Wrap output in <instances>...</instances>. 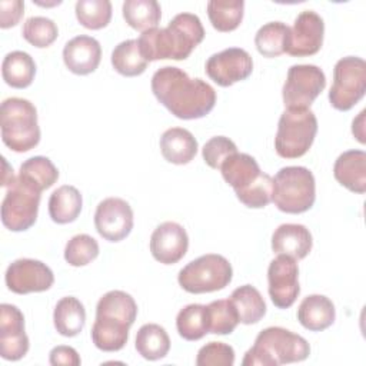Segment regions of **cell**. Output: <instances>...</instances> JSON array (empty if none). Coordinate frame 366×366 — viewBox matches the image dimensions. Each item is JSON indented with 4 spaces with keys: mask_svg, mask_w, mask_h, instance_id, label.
Here are the masks:
<instances>
[{
    "mask_svg": "<svg viewBox=\"0 0 366 366\" xmlns=\"http://www.w3.org/2000/svg\"><path fill=\"white\" fill-rule=\"evenodd\" d=\"M152 92L159 103L182 120L204 117L216 104V92L209 83L192 79L174 66H164L154 71Z\"/></svg>",
    "mask_w": 366,
    "mask_h": 366,
    "instance_id": "1",
    "label": "cell"
},
{
    "mask_svg": "<svg viewBox=\"0 0 366 366\" xmlns=\"http://www.w3.org/2000/svg\"><path fill=\"white\" fill-rule=\"evenodd\" d=\"M204 29L192 13L176 14L164 29L143 31L137 40L142 56L147 61L173 59L184 60L203 41Z\"/></svg>",
    "mask_w": 366,
    "mask_h": 366,
    "instance_id": "2",
    "label": "cell"
},
{
    "mask_svg": "<svg viewBox=\"0 0 366 366\" xmlns=\"http://www.w3.org/2000/svg\"><path fill=\"white\" fill-rule=\"evenodd\" d=\"M310 346L305 337L285 327L263 329L254 345L244 353L243 366H279L307 359Z\"/></svg>",
    "mask_w": 366,
    "mask_h": 366,
    "instance_id": "3",
    "label": "cell"
},
{
    "mask_svg": "<svg viewBox=\"0 0 366 366\" xmlns=\"http://www.w3.org/2000/svg\"><path fill=\"white\" fill-rule=\"evenodd\" d=\"M1 140L13 152L24 153L40 142L37 110L31 102L21 97H9L0 107Z\"/></svg>",
    "mask_w": 366,
    "mask_h": 366,
    "instance_id": "4",
    "label": "cell"
},
{
    "mask_svg": "<svg viewBox=\"0 0 366 366\" xmlns=\"http://www.w3.org/2000/svg\"><path fill=\"white\" fill-rule=\"evenodd\" d=\"M316 199L313 173L303 166L282 167L273 177L274 206L285 213L299 214L312 209Z\"/></svg>",
    "mask_w": 366,
    "mask_h": 366,
    "instance_id": "5",
    "label": "cell"
},
{
    "mask_svg": "<svg viewBox=\"0 0 366 366\" xmlns=\"http://www.w3.org/2000/svg\"><path fill=\"white\" fill-rule=\"evenodd\" d=\"M317 133V119L310 109H286L279 119L274 137L276 153L297 159L307 153Z\"/></svg>",
    "mask_w": 366,
    "mask_h": 366,
    "instance_id": "6",
    "label": "cell"
},
{
    "mask_svg": "<svg viewBox=\"0 0 366 366\" xmlns=\"http://www.w3.org/2000/svg\"><path fill=\"white\" fill-rule=\"evenodd\" d=\"M233 277L229 260L216 253L203 254L189 262L177 276L180 287L189 293H210L224 289Z\"/></svg>",
    "mask_w": 366,
    "mask_h": 366,
    "instance_id": "7",
    "label": "cell"
},
{
    "mask_svg": "<svg viewBox=\"0 0 366 366\" xmlns=\"http://www.w3.org/2000/svg\"><path fill=\"white\" fill-rule=\"evenodd\" d=\"M366 93V63L362 57L346 56L336 61L333 84L329 92L332 107L340 112L350 110Z\"/></svg>",
    "mask_w": 366,
    "mask_h": 366,
    "instance_id": "8",
    "label": "cell"
},
{
    "mask_svg": "<svg viewBox=\"0 0 366 366\" xmlns=\"http://www.w3.org/2000/svg\"><path fill=\"white\" fill-rule=\"evenodd\" d=\"M41 192L33 189L19 177L7 186L1 202V223L11 232L30 229L37 219Z\"/></svg>",
    "mask_w": 366,
    "mask_h": 366,
    "instance_id": "9",
    "label": "cell"
},
{
    "mask_svg": "<svg viewBox=\"0 0 366 366\" xmlns=\"http://www.w3.org/2000/svg\"><path fill=\"white\" fill-rule=\"evenodd\" d=\"M326 87L323 70L315 64H293L282 89L286 109H309Z\"/></svg>",
    "mask_w": 366,
    "mask_h": 366,
    "instance_id": "10",
    "label": "cell"
},
{
    "mask_svg": "<svg viewBox=\"0 0 366 366\" xmlns=\"http://www.w3.org/2000/svg\"><path fill=\"white\" fill-rule=\"evenodd\" d=\"M267 283L273 305L279 309L290 307L300 293L296 260L286 254H277V257L269 263Z\"/></svg>",
    "mask_w": 366,
    "mask_h": 366,
    "instance_id": "11",
    "label": "cell"
},
{
    "mask_svg": "<svg viewBox=\"0 0 366 366\" xmlns=\"http://www.w3.org/2000/svg\"><path fill=\"white\" fill-rule=\"evenodd\" d=\"M253 71L252 56L240 47H229L212 54L206 61V74L219 86L229 87L246 80Z\"/></svg>",
    "mask_w": 366,
    "mask_h": 366,
    "instance_id": "12",
    "label": "cell"
},
{
    "mask_svg": "<svg viewBox=\"0 0 366 366\" xmlns=\"http://www.w3.org/2000/svg\"><path fill=\"white\" fill-rule=\"evenodd\" d=\"M4 280L13 293L27 295L49 290L54 283V274L46 263L24 257L9 264Z\"/></svg>",
    "mask_w": 366,
    "mask_h": 366,
    "instance_id": "13",
    "label": "cell"
},
{
    "mask_svg": "<svg viewBox=\"0 0 366 366\" xmlns=\"http://www.w3.org/2000/svg\"><path fill=\"white\" fill-rule=\"evenodd\" d=\"M94 226L103 239L120 242L126 239L133 229V210L126 200L107 197L96 207Z\"/></svg>",
    "mask_w": 366,
    "mask_h": 366,
    "instance_id": "14",
    "label": "cell"
},
{
    "mask_svg": "<svg viewBox=\"0 0 366 366\" xmlns=\"http://www.w3.org/2000/svg\"><path fill=\"white\" fill-rule=\"evenodd\" d=\"M323 36V19L313 10H305L295 19L293 27H290L286 53L295 57L313 56L320 50Z\"/></svg>",
    "mask_w": 366,
    "mask_h": 366,
    "instance_id": "15",
    "label": "cell"
},
{
    "mask_svg": "<svg viewBox=\"0 0 366 366\" xmlns=\"http://www.w3.org/2000/svg\"><path fill=\"white\" fill-rule=\"evenodd\" d=\"M29 352L21 310L9 303L0 306V355L6 360H20Z\"/></svg>",
    "mask_w": 366,
    "mask_h": 366,
    "instance_id": "16",
    "label": "cell"
},
{
    "mask_svg": "<svg viewBox=\"0 0 366 366\" xmlns=\"http://www.w3.org/2000/svg\"><path fill=\"white\" fill-rule=\"evenodd\" d=\"M189 247V236L184 227L176 222L159 224L150 237V252L163 264H174L182 260Z\"/></svg>",
    "mask_w": 366,
    "mask_h": 366,
    "instance_id": "17",
    "label": "cell"
},
{
    "mask_svg": "<svg viewBox=\"0 0 366 366\" xmlns=\"http://www.w3.org/2000/svg\"><path fill=\"white\" fill-rule=\"evenodd\" d=\"M102 60L100 43L86 34H80L69 40L63 49V61L66 67L74 74L93 73Z\"/></svg>",
    "mask_w": 366,
    "mask_h": 366,
    "instance_id": "18",
    "label": "cell"
},
{
    "mask_svg": "<svg viewBox=\"0 0 366 366\" xmlns=\"http://www.w3.org/2000/svg\"><path fill=\"white\" fill-rule=\"evenodd\" d=\"M313 239L309 229L297 223L280 224L272 234V250L295 260L305 259L312 250Z\"/></svg>",
    "mask_w": 366,
    "mask_h": 366,
    "instance_id": "19",
    "label": "cell"
},
{
    "mask_svg": "<svg viewBox=\"0 0 366 366\" xmlns=\"http://www.w3.org/2000/svg\"><path fill=\"white\" fill-rule=\"evenodd\" d=\"M335 179L353 193L366 192V153L363 150L343 152L333 166Z\"/></svg>",
    "mask_w": 366,
    "mask_h": 366,
    "instance_id": "20",
    "label": "cell"
},
{
    "mask_svg": "<svg viewBox=\"0 0 366 366\" xmlns=\"http://www.w3.org/2000/svg\"><path fill=\"white\" fill-rule=\"evenodd\" d=\"M336 319V309L333 302L323 295L306 296L297 307L299 323L310 330L320 332L333 325Z\"/></svg>",
    "mask_w": 366,
    "mask_h": 366,
    "instance_id": "21",
    "label": "cell"
},
{
    "mask_svg": "<svg viewBox=\"0 0 366 366\" xmlns=\"http://www.w3.org/2000/svg\"><path fill=\"white\" fill-rule=\"evenodd\" d=\"M162 156L173 164H187L197 153V140L183 127L167 129L160 137Z\"/></svg>",
    "mask_w": 366,
    "mask_h": 366,
    "instance_id": "22",
    "label": "cell"
},
{
    "mask_svg": "<svg viewBox=\"0 0 366 366\" xmlns=\"http://www.w3.org/2000/svg\"><path fill=\"white\" fill-rule=\"evenodd\" d=\"M130 325L103 316H96L92 327V340L103 352H117L124 347L129 339Z\"/></svg>",
    "mask_w": 366,
    "mask_h": 366,
    "instance_id": "23",
    "label": "cell"
},
{
    "mask_svg": "<svg viewBox=\"0 0 366 366\" xmlns=\"http://www.w3.org/2000/svg\"><path fill=\"white\" fill-rule=\"evenodd\" d=\"M81 206L83 199L80 192L74 186L63 184L50 194L49 214L54 223H71L80 214Z\"/></svg>",
    "mask_w": 366,
    "mask_h": 366,
    "instance_id": "24",
    "label": "cell"
},
{
    "mask_svg": "<svg viewBox=\"0 0 366 366\" xmlns=\"http://www.w3.org/2000/svg\"><path fill=\"white\" fill-rule=\"evenodd\" d=\"M53 322L56 330L66 337H73L79 335L86 323V310L83 303L73 297H61L53 312Z\"/></svg>",
    "mask_w": 366,
    "mask_h": 366,
    "instance_id": "25",
    "label": "cell"
},
{
    "mask_svg": "<svg viewBox=\"0 0 366 366\" xmlns=\"http://www.w3.org/2000/svg\"><path fill=\"white\" fill-rule=\"evenodd\" d=\"M224 182L234 190L249 186L262 173L257 162L247 153H234L220 166Z\"/></svg>",
    "mask_w": 366,
    "mask_h": 366,
    "instance_id": "26",
    "label": "cell"
},
{
    "mask_svg": "<svg viewBox=\"0 0 366 366\" xmlns=\"http://www.w3.org/2000/svg\"><path fill=\"white\" fill-rule=\"evenodd\" d=\"M3 80L14 89L29 87L36 74V63L33 57L21 50H14L6 54L1 63Z\"/></svg>",
    "mask_w": 366,
    "mask_h": 366,
    "instance_id": "27",
    "label": "cell"
},
{
    "mask_svg": "<svg viewBox=\"0 0 366 366\" xmlns=\"http://www.w3.org/2000/svg\"><path fill=\"white\" fill-rule=\"evenodd\" d=\"M230 302L236 309L239 323L253 325L266 315V303L260 292L252 285H243L230 295Z\"/></svg>",
    "mask_w": 366,
    "mask_h": 366,
    "instance_id": "28",
    "label": "cell"
},
{
    "mask_svg": "<svg viewBox=\"0 0 366 366\" xmlns=\"http://www.w3.org/2000/svg\"><path fill=\"white\" fill-rule=\"evenodd\" d=\"M96 316L116 319L132 326L137 316V303L123 290H110L99 299Z\"/></svg>",
    "mask_w": 366,
    "mask_h": 366,
    "instance_id": "29",
    "label": "cell"
},
{
    "mask_svg": "<svg viewBox=\"0 0 366 366\" xmlns=\"http://www.w3.org/2000/svg\"><path fill=\"white\" fill-rule=\"evenodd\" d=\"M134 346L137 353L146 360H159L169 353L170 337L160 325L146 323L137 330Z\"/></svg>",
    "mask_w": 366,
    "mask_h": 366,
    "instance_id": "30",
    "label": "cell"
},
{
    "mask_svg": "<svg viewBox=\"0 0 366 366\" xmlns=\"http://www.w3.org/2000/svg\"><path fill=\"white\" fill-rule=\"evenodd\" d=\"M17 177L33 189L43 192L57 182L59 170L49 157L34 156L23 162Z\"/></svg>",
    "mask_w": 366,
    "mask_h": 366,
    "instance_id": "31",
    "label": "cell"
},
{
    "mask_svg": "<svg viewBox=\"0 0 366 366\" xmlns=\"http://www.w3.org/2000/svg\"><path fill=\"white\" fill-rule=\"evenodd\" d=\"M122 10L126 23L139 31L157 27L162 19V9L156 0H126Z\"/></svg>",
    "mask_w": 366,
    "mask_h": 366,
    "instance_id": "32",
    "label": "cell"
},
{
    "mask_svg": "<svg viewBox=\"0 0 366 366\" xmlns=\"http://www.w3.org/2000/svg\"><path fill=\"white\" fill-rule=\"evenodd\" d=\"M147 60L142 56L139 43L134 39L119 43L112 51V64L117 73L126 77L142 74L147 67Z\"/></svg>",
    "mask_w": 366,
    "mask_h": 366,
    "instance_id": "33",
    "label": "cell"
},
{
    "mask_svg": "<svg viewBox=\"0 0 366 366\" xmlns=\"http://www.w3.org/2000/svg\"><path fill=\"white\" fill-rule=\"evenodd\" d=\"M243 0H210L207 16L217 31H233L243 20Z\"/></svg>",
    "mask_w": 366,
    "mask_h": 366,
    "instance_id": "34",
    "label": "cell"
},
{
    "mask_svg": "<svg viewBox=\"0 0 366 366\" xmlns=\"http://www.w3.org/2000/svg\"><path fill=\"white\" fill-rule=\"evenodd\" d=\"M289 31L290 27L282 21H270L263 24L254 36L257 51L264 57H277L286 53Z\"/></svg>",
    "mask_w": 366,
    "mask_h": 366,
    "instance_id": "35",
    "label": "cell"
},
{
    "mask_svg": "<svg viewBox=\"0 0 366 366\" xmlns=\"http://www.w3.org/2000/svg\"><path fill=\"white\" fill-rule=\"evenodd\" d=\"M176 327L179 335L189 342L200 340L207 330V317H206V306L192 303L184 306L176 317Z\"/></svg>",
    "mask_w": 366,
    "mask_h": 366,
    "instance_id": "36",
    "label": "cell"
},
{
    "mask_svg": "<svg viewBox=\"0 0 366 366\" xmlns=\"http://www.w3.org/2000/svg\"><path fill=\"white\" fill-rule=\"evenodd\" d=\"M207 330L213 335H230L237 323L239 317L230 299L213 300L206 306Z\"/></svg>",
    "mask_w": 366,
    "mask_h": 366,
    "instance_id": "37",
    "label": "cell"
},
{
    "mask_svg": "<svg viewBox=\"0 0 366 366\" xmlns=\"http://www.w3.org/2000/svg\"><path fill=\"white\" fill-rule=\"evenodd\" d=\"M74 10L79 23L90 30L106 27L112 19V3L109 0H79Z\"/></svg>",
    "mask_w": 366,
    "mask_h": 366,
    "instance_id": "38",
    "label": "cell"
},
{
    "mask_svg": "<svg viewBox=\"0 0 366 366\" xmlns=\"http://www.w3.org/2000/svg\"><path fill=\"white\" fill-rule=\"evenodd\" d=\"M21 34L26 41L34 47H49L59 36V29L51 19L43 16L29 17L21 29Z\"/></svg>",
    "mask_w": 366,
    "mask_h": 366,
    "instance_id": "39",
    "label": "cell"
},
{
    "mask_svg": "<svg viewBox=\"0 0 366 366\" xmlns=\"http://www.w3.org/2000/svg\"><path fill=\"white\" fill-rule=\"evenodd\" d=\"M237 199L250 209H262L272 202L273 177L267 173H260L249 186L234 190Z\"/></svg>",
    "mask_w": 366,
    "mask_h": 366,
    "instance_id": "40",
    "label": "cell"
},
{
    "mask_svg": "<svg viewBox=\"0 0 366 366\" xmlns=\"http://www.w3.org/2000/svg\"><path fill=\"white\" fill-rule=\"evenodd\" d=\"M99 256V243L86 233L73 236L64 247V260L74 267L86 266Z\"/></svg>",
    "mask_w": 366,
    "mask_h": 366,
    "instance_id": "41",
    "label": "cell"
},
{
    "mask_svg": "<svg viewBox=\"0 0 366 366\" xmlns=\"http://www.w3.org/2000/svg\"><path fill=\"white\" fill-rule=\"evenodd\" d=\"M234 153H237V147L234 142L226 136H214L209 139L202 149L203 160L214 170H220L223 162Z\"/></svg>",
    "mask_w": 366,
    "mask_h": 366,
    "instance_id": "42",
    "label": "cell"
},
{
    "mask_svg": "<svg viewBox=\"0 0 366 366\" xmlns=\"http://www.w3.org/2000/svg\"><path fill=\"white\" fill-rule=\"evenodd\" d=\"M234 350L223 342H210L200 347L196 356L197 366H233Z\"/></svg>",
    "mask_w": 366,
    "mask_h": 366,
    "instance_id": "43",
    "label": "cell"
},
{
    "mask_svg": "<svg viewBox=\"0 0 366 366\" xmlns=\"http://www.w3.org/2000/svg\"><path fill=\"white\" fill-rule=\"evenodd\" d=\"M24 10V3L21 0H1L0 1V27L9 29L16 26Z\"/></svg>",
    "mask_w": 366,
    "mask_h": 366,
    "instance_id": "44",
    "label": "cell"
},
{
    "mask_svg": "<svg viewBox=\"0 0 366 366\" xmlns=\"http://www.w3.org/2000/svg\"><path fill=\"white\" fill-rule=\"evenodd\" d=\"M49 360H50V365H54V366H59V365L79 366L81 363L77 350L73 349L71 346H64V345L53 347L50 350Z\"/></svg>",
    "mask_w": 366,
    "mask_h": 366,
    "instance_id": "45",
    "label": "cell"
},
{
    "mask_svg": "<svg viewBox=\"0 0 366 366\" xmlns=\"http://www.w3.org/2000/svg\"><path fill=\"white\" fill-rule=\"evenodd\" d=\"M365 114H366V110H362L359 113V116L353 120L352 123V133L353 136L363 144L366 140H365Z\"/></svg>",
    "mask_w": 366,
    "mask_h": 366,
    "instance_id": "46",
    "label": "cell"
}]
</instances>
